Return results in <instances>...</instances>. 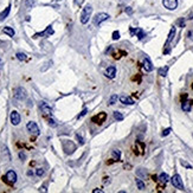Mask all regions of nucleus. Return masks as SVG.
Returning <instances> with one entry per match:
<instances>
[{
  "instance_id": "16",
  "label": "nucleus",
  "mask_w": 193,
  "mask_h": 193,
  "mask_svg": "<svg viewBox=\"0 0 193 193\" xmlns=\"http://www.w3.org/2000/svg\"><path fill=\"white\" fill-rule=\"evenodd\" d=\"M174 36H175V27H172L171 28V31H170V34H168V38H167V41H166V44H165V46L167 47L168 45H170V43L173 40V38H174Z\"/></svg>"
},
{
  "instance_id": "40",
  "label": "nucleus",
  "mask_w": 193,
  "mask_h": 193,
  "mask_svg": "<svg viewBox=\"0 0 193 193\" xmlns=\"http://www.w3.org/2000/svg\"><path fill=\"white\" fill-rule=\"evenodd\" d=\"M83 3H84V0H75V4L78 6H82Z\"/></svg>"
},
{
  "instance_id": "44",
  "label": "nucleus",
  "mask_w": 193,
  "mask_h": 193,
  "mask_svg": "<svg viewBox=\"0 0 193 193\" xmlns=\"http://www.w3.org/2000/svg\"><path fill=\"white\" fill-rule=\"evenodd\" d=\"M104 179H106V180H104V183L108 184V183H109V178H104Z\"/></svg>"
},
{
  "instance_id": "9",
  "label": "nucleus",
  "mask_w": 193,
  "mask_h": 193,
  "mask_svg": "<svg viewBox=\"0 0 193 193\" xmlns=\"http://www.w3.org/2000/svg\"><path fill=\"white\" fill-rule=\"evenodd\" d=\"M162 4L170 11H174L178 7V0H162Z\"/></svg>"
},
{
  "instance_id": "27",
  "label": "nucleus",
  "mask_w": 193,
  "mask_h": 193,
  "mask_svg": "<svg viewBox=\"0 0 193 193\" xmlns=\"http://www.w3.org/2000/svg\"><path fill=\"white\" fill-rule=\"evenodd\" d=\"M16 56H17V58H18L19 61H26V59H27V56H26L25 53H23V52H18Z\"/></svg>"
},
{
  "instance_id": "43",
  "label": "nucleus",
  "mask_w": 193,
  "mask_h": 193,
  "mask_svg": "<svg viewBox=\"0 0 193 193\" xmlns=\"http://www.w3.org/2000/svg\"><path fill=\"white\" fill-rule=\"evenodd\" d=\"M188 37H190L191 39H193V32L191 31V32H188Z\"/></svg>"
},
{
  "instance_id": "7",
  "label": "nucleus",
  "mask_w": 193,
  "mask_h": 193,
  "mask_svg": "<svg viewBox=\"0 0 193 193\" xmlns=\"http://www.w3.org/2000/svg\"><path fill=\"white\" fill-rule=\"evenodd\" d=\"M26 90L24 89V88H21V87H19V88H17L16 90H14V98L16 100H18V101H23V100H25L26 98Z\"/></svg>"
},
{
  "instance_id": "17",
  "label": "nucleus",
  "mask_w": 193,
  "mask_h": 193,
  "mask_svg": "<svg viewBox=\"0 0 193 193\" xmlns=\"http://www.w3.org/2000/svg\"><path fill=\"white\" fill-rule=\"evenodd\" d=\"M10 11H11V6L8 5L7 7H6L5 10L3 11V12L0 13V21H1V20H4V19H5L6 17H7L8 14H10Z\"/></svg>"
},
{
  "instance_id": "2",
  "label": "nucleus",
  "mask_w": 193,
  "mask_h": 193,
  "mask_svg": "<svg viewBox=\"0 0 193 193\" xmlns=\"http://www.w3.org/2000/svg\"><path fill=\"white\" fill-rule=\"evenodd\" d=\"M63 149L67 154H72L76 150V144L70 140H64L63 141Z\"/></svg>"
},
{
  "instance_id": "38",
  "label": "nucleus",
  "mask_w": 193,
  "mask_h": 193,
  "mask_svg": "<svg viewBox=\"0 0 193 193\" xmlns=\"http://www.w3.org/2000/svg\"><path fill=\"white\" fill-rule=\"evenodd\" d=\"M129 31H130V34L131 36H134L135 33H136V31H137V28H134V27H130L129 28Z\"/></svg>"
},
{
  "instance_id": "34",
  "label": "nucleus",
  "mask_w": 193,
  "mask_h": 193,
  "mask_svg": "<svg viewBox=\"0 0 193 193\" xmlns=\"http://www.w3.org/2000/svg\"><path fill=\"white\" fill-rule=\"evenodd\" d=\"M178 24H179V26H180V27H185V19L180 18L179 20H178Z\"/></svg>"
},
{
  "instance_id": "33",
  "label": "nucleus",
  "mask_w": 193,
  "mask_h": 193,
  "mask_svg": "<svg viewBox=\"0 0 193 193\" xmlns=\"http://www.w3.org/2000/svg\"><path fill=\"white\" fill-rule=\"evenodd\" d=\"M118 38H120V32H118V31H114L113 32V39H114V40H117Z\"/></svg>"
},
{
  "instance_id": "36",
  "label": "nucleus",
  "mask_w": 193,
  "mask_h": 193,
  "mask_svg": "<svg viewBox=\"0 0 193 193\" xmlns=\"http://www.w3.org/2000/svg\"><path fill=\"white\" fill-rule=\"evenodd\" d=\"M180 164H181L183 166H185V167H187V168H192V166H191L190 164H187V162H185L184 160H180Z\"/></svg>"
},
{
  "instance_id": "8",
  "label": "nucleus",
  "mask_w": 193,
  "mask_h": 193,
  "mask_svg": "<svg viewBox=\"0 0 193 193\" xmlns=\"http://www.w3.org/2000/svg\"><path fill=\"white\" fill-rule=\"evenodd\" d=\"M26 128H27V130L30 131L31 134H33V135H39V128H38V126H37L36 122L30 121L27 124H26Z\"/></svg>"
},
{
  "instance_id": "18",
  "label": "nucleus",
  "mask_w": 193,
  "mask_h": 193,
  "mask_svg": "<svg viewBox=\"0 0 193 193\" xmlns=\"http://www.w3.org/2000/svg\"><path fill=\"white\" fill-rule=\"evenodd\" d=\"M181 109H183L184 111H186V113H190L191 111V102L184 101V102L181 103Z\"/></svg>"
},
{
  "instance_id": "28",
  "label": "nucleus",
  "mask_w": 193,
  "mask_h": 193,
  "mask_svg": "<svg viewBox=\"0 0 193 193\" xmlns=\"http://www.w3.org/2000/svg\"><path fill=\"white\" fill-rule=\"evenodd\" d=\"M137 175L139 177H141V178H146L147 177V173H146V171L143 170V168H141V170H137Z\"/></svg>"
},
{
  "instance_id": "12",
  "label": "nucleus",
  "mask_w": 193,
  "mask_h": 193,
  "mask_svg": "<svg viewBox=\"0 0 193 193\" xmlns=\"http://www.w3.org/2000/svg\"><path fill=\"white\" fill-rule=\"evenodd\" d=\"M106 118H107V114L106 113H101V114H98V115L94 116L91 120H93V122H96L97 124H102Z\"/></svg>"
},
{
  "instance_id": "42",
  "label": "nucleus",
  "mask_w": 193,
  "mask_h": 193,
  "mask_svg": "<svg viewBox=\"0 0 193 193\" xmlns=\"http://www.w3.org/2000/svg\"><path fill=\"white\" fill-rule=\"evenodd\" d=\"M93 192H94V193H102V192H103V191H102V190H101V188H95V190H94V191H93Z\"/></svg>"
},
{
  "instance_id": "48",
  "label": "nucleus",
  "mask_w": 193,
  "mask_h": 193,
  "mask_svg": "<svg viewBox=\"0 0 193 193\" xmlns=\"http://www.w3.org/2000/svg\"><path fill=\"white\" fill-rule=\"evenodd\" d=\"M192 88H193V85H192Z\"/></svg>"
},
{
  "instance_id": "35",
  "label": "nucleus",
  "mask_w": 193,
  "mask_h": 193,
  "mask_svg": "<svg viewBox=\"0 0 193 193\" xmlns=\"http://www.w3.org/2000/svg\"><path fill=\"white\" fill-rule=\"evenodd\" d=\"M49 124H50L51 127H57L56 121H55L53 118H51V117H49Z\"/></svg>"
},
{
  "instance_id": "3",
  "label": "nucleus",
  "mask_w": 193,
  "mask_h": 193,
  "mask_svg": "<svg viewBox=\"0 0 193 193\" xmlns=\"http://www.w3.org/2000/svg\"><path fill=\"white\" fill-rule=\"evenodd\" d=\"M110 18L109 17V14L108 13H97L95 16V18H94V24H95L96 26H100L101 25V23H103V21H106V20H108V19Z\"/></svg>"
},
{
  "instance_id": "1",
  "label": "nucleus",
  "mask_w": 193,
  "mask_h": 193,
  "mask_svg": "<svg viewBox=\"0 0 193 193\" xmlns=\"http://www.w3.org/2000/svg\"><path fill=\"white\" fill-rule=\"evenodd\" d=\"M91 13H93V6L91 5H85V7L82 10V14H81V23L87 24L89 19L91 18Z\"/></svg>"
},
{
  "instance_id": "31",
  "label": "nucleus",
  "mask_w": 193,
  "mask_h": 193,
  "mask_svg": "<svg viewBox=\"0 0 193 193\" xmlns=\"http://www.w3.org/2000/svg\"><path fill=\"white\" fill-rule=\"evenodd\" d=\"M171 131H172V128H167V129H165V130L162 131V133H161V135H162V136H167V135L170 134Z\"/></svg>"
},
{
  "instance_id": "37",
  "label": "nucleus",
  "mask_w": 193,
  "mask_h": 193,
  "mask_svg": "<svg viewBox=\"0 0 193 193\" xmlns=\"http://www.w3.org/2000/svg\"><path fill=\"white\" fill-rule=\"evenodd\" d=\"M87 113H88V109H83V111H82V113L80 114V115H78V118H82L83 116H84V115H85V114H87Z\"/></svg>"
},
{
  "instance_id": "47",
  "label": "nucleus",
  "mask_w": 193,
  "mask_h": 193,
  "mask_svg": "<svg viewBox=\"0 0 193 193\" xmlns=\"http://www.w3.org/2000/svg\"><path fill=\"white\" fill-rule=\"evenodd\" d=\"M0 67H1V61H0Z\"/></svg>"
},
{
  "instance_id": "39",
  "label": "nucleus",
  "mask_w": 193,
  "mask_h": 193,
  "mask_svg": "<svg viewBox=\"0 0 193 193\" xmlns=\"http://www.w3.org/2000/svg\"><path fill=\"white\" fill-rule=\"evenodd\" d=\"M19 158H20V160H25L26 159V154L24 152H20V153H19Z\"/></svg>"
},
{
  "instance_id": "30",
  "label": "nucleus",
  "mask_w": 193,
  "mask_h": 193,
  "mask_svg": "<svg viewBox=\"0 0 193 193\" xmlns=\"http://www.w3.org/2000/svg\"><path fill=\"white\" fill-rule=\"evenodd\" d=\"M76 137H77V140H78V142H80V144H84V143H85L84 139H83V137L81 136L80 134H76Z\"/></svg>"
},
{
  "instance_id": "10",
  "label": "nucleus",
  "mask_w": 193,
  "mask_h": 193,
  "mask_svg": "<svg viewBox=\"0 0 193 193\" xmlns=\"http://www.w3.org/2000/svg\"><path fill=\"white\" fill-rule=\"evenodd\" d=\"M11 123L13 126H18L20 123V115H19V113L17 110H13L11 113Z\"/></svg>"
},
{
  "instance_id": "5",
  "label": "nucleus",
  "mask_w": 193,
  "mask_h": 193,
  "mask_svg": "<svg viewBox=\"0 0 193 193\" xmlns=\"http://www.w3.org/2000/svg\"><path fill=\"white\" fill-rule=\"evenodd\" d=\"M39 107H40V110H41V113L44 114L45 117H51L52 116V109L46 102H40Z\"/></svg>"
},
{
  "instance_id": "14",
  "label": "nucleus",
  "mask_w": 193,
  "mask_h": 193,
  "mask_svg": "<svg viewBox=\"0 0 193 193\" xmlns=\"http://www.w3.org/2000/svg\"><path fill=\"white\" fill-rule=\"evenodd\" d=\"M106 75H107V77H109V78H114L116 75V68L114 67V65L108 67L106 70Z\"/></svg>"
},
{
  "instance_id": "23",
  "label": "nucleus",
  "mask_w": 193,
  "mask_h": 193,
  "mask_svg": "<svg viewBox=\"0 0 193 193\" xmlns=\"http://www.w3.org/2000/svg\"><path fill=\"white\" fill-rule=\"evenodd\" d=\"M135 183H136V186L139 190H144V183L140 179V178H137V179H135Z\"/></svg>"
},
{
  "instance_id": "25",
  "label": "nucleus",
  "mask_w": 193,
  "mask_h": 193,
  "mask_svg": "<svg viewBox=\"0 0 193 193\" xmlns=\"http://www.w3.org/2000/svg\"><path fill=\"white\" fill-rule=\"evenodd\" d=\"M118 100V96L117 95H113L110 98H109V101H108V104L109 106H113V104H115L116 103V101Z\"/></svg>"
},
{
  "instance_id": "41",
  "label": "nucleus",
  "mask_w": 193,
  "mask_h": 193,
  "mask_svg": "<svg viewBox=\"0 0 193 193\" xmlns=\"http://www.w3.org/2000/svg\"><path fill=\"white\" fill-rule=\"evenodd\" d=\"M126 13H127V14H131V13H133L131 7H126Z\"/></svg>"
},
{
  "instance_id": "21",
  "label": "nucleus",
  "mask_w": 193,
  "mask_h": 193,
  "mask_svg": "<svg viewBox=\"0 0 193 193\" xmlns=\"http://www.w3.org/2000/svg\"><path fill=\"white\" fill-rule=\"evenodd\" d=\"M158 72H159V75L162 76V77H165V76H167V72H168V67L166 65V67H162L160 68L159 70H158Z\"/></svg>"
},
{
  "instance_id": "4",
  "label": "nucleus",
  "mask_w": 193,
  "mask_h": 193,
  "mask_svg": "<svg viewBox=\"0 0 193 193\" xmlns=\"http://www.w3.org/2000/svg\"><path fill=\"white\" fill-rule=\"evenodd\" d=\"M171 183L174 186L175 188H179V190H184V184L183 180H181V177L179 174H175L171 178Z\"/></svg>"
},
{
  "instance_id": "19",
  "label": "nucleus",
  "mask_w": 193,
  "mask_h": 193,
  "mask_svg": "<svg viewBox=\"0 0 193 193\" xmlns=\"http://www.w3.org/2000/svg\"><path fill=\"white\" fill-rule=\"evenodd\" d=\"M159 180L161 181V183H168V181L171 180V178H170V175L167 174V173H161V174L159 175Z\"/></svg>"
},
{
  "instance_id": "11",
  "label": "nucleus",
  "mask_w": 193,
  "mask_h": 193,
  "mask_svg": "<svg viewBox=\"0 0 193 193\" xmlns=\"http://www.w3.org/2000/svg\"><path fill=\"white\" fill-rule=\"evenodd\" d=\"M53 28H52V26L50 25V26H47L46 27V30L45 31H43V32H40V33H36L33 36V38H38V37H49V36H51V34H53Z\"/></svg>"
},
{
  "instance_id": "20",
  "label": "nucleus",
  "mask_w": 193,
  "mask_h": 193,
  "mask_svg": "<svg viewBox=\"0 0 193 193\" xmlns=\"http://www.w3.org/2000/svg\"><path fill=\"white\" fill-rule=\"evenodd\" d=\"M3 32L5 34H7V36H10V37H13L14 36V30H13L12 27H10V26H6V27H4V30H3Z\"/></svg>"
},
{
  "instance_id": "26",
  "label": "nucleus",
  "mask_w": 193,
  "mask_h": 193,
  "mask_svg": "<svg viewBox=\"0 0 193 193\" xmlns=\"http://www.w3.org/2000/svg\"><path fill=\"white\" fill-rule=\"evenodd\" d=\"M136 36H137V38H139V39H142L143 37H146V33H144V31L142 30V28H137Z\"/></svg>"
},
{
  "instance_id": "29",
  "label": "nucleus",
  "mask_w": 193,
  "mask_h": 193,
  "mask_svg": "<svg viewBox=\"0 0 193 193\" xmlns=\"http://www.w3.org/2000/svg\"><path fill=\"white\" fill-rule=\"evenodd\" d=\"M26 7H28V8H31L32 6L34 5V0H26Z\"/></svg>"
},
{
  "instance_id": "13",
  "label": "nucleus",
  "mask_w": 193,
  "mask_h": 193,
  "mask_svg": "<svg viewBox=\"0 0 193 193\" xmlns=\"http://www.w3.org/2000/svg\"><path fill=\"white\" fill-rule=\"evenodd\" d=\"M143 69L146 70V71H148V72H150V71H153V64H152V62H150V59L149 58H144L143 59Z\"/></svg>"
},
{
  "instance_id": "45",
  "label": "nucleus",
  "mask_w": 193,
  "mask_h": 193,
  "mask_svg": "<svg viewBox=\"0 0 193 193\" xmlns=\"http://www.w3.org/2000/svg\"><path fill=\"white\" fill-rule=\"evenodd\" d=\"M40 191H44V192H46V188L43 186V187H40Z\"/></svg>"
},
{
  "instance_id": "22",
  "label": "nucleus",
  "mask_w": 193,
  "mask_h": 193,
  "mask_svg": "<svg viewBox=\"0 0 193 193\" xmlns=\"http://www.w3.org/2000/svg\"><path fill=\"white\" fill-rule=\"evenodd\" d=\"M111 156H113V159L115 160V161H117V160H120V158H121V152L118 149H114L113 153H111Z\"/></svg>"
},
{
  "instance_id": "15",
  "label": "nucleus",
  "mask_w": 193,
  "mask_h": 193,
  "mask_svg": "<svg viewBox=\"0 0 193 193\" xmlns=\"http://www.w3.org/2000/svg\"><path fill=\"white\" fill-rule=\"evenodd\" d=\"M120 101H121L123 104H129V106H133V104H134V101L131 100L129 96H120Z\"/></svg>"
},
{
  "instance_id": "6",
  "label": "nucleus",
  "mask_w": 193,
  "mask_h": 193,
  "mask_svg": "<svg viewBox=\"0 0 193 193\" xmlns=\"http://www.w3.org/2000/svg\"><path fill=\"white\" fill-rule=\"evenodd\" d=\"M5 181L7 184H10V185H13V184L17 181V179H18V177H17V173L14 172V171H8L7 173H6L5 175Z\"/></svg>"
},
{
  "instance_id": "46",
  "label": "nucleus",
  "mask_w": 193,
  "mask_h": 193,
  "mask_svg": "<svg viewBox=\"0 0 193 193\" xmlns=\"http://www.w3.org/2000/svg\"><path fill=\"white\" fill-rule=\"evenodd\" d=\"M190 19H193V13H192V14H191V16H190Z\"/></svg>"
},
{
  "instance_id": "24",
  "label": "nucleus",
  "mask_w": 193,
  "mask_h": 193,
  "mask_svg": "<svg viewBox=\"0 0 193 193\" xmlns=\"http://www.w3.org/2000/svg\"><path fill=\"white\" fill-rule=\"evenodd\" d=\"M114 117H115L116 121H122L123 120V115L120 111H114Z\"/></svg>"
},
{
  "instance_id": "32",
  "label": "nucleus",
  "mask_w": 193,
  "mask_h": 193,
  "mask_svg": "<svg viewBox=\"0 0 193 193\" xmlns=\"http://www.w3.org/2000/svg\"><path fill=\"white\" fill-rule=\"evenodd\" d=\"M36 174L38 175V177H43V175H44V170H43V168H37Z\"/></svg>"
}]
</instances>
